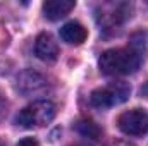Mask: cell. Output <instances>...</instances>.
I'll list each match as a JSON object with an SVG mask.
<instances>
[{
    "mask_svg": "<svg viewBox=\"0 0 148 146\" xmlns=\"http://www.w3.org/2000/svg\"><path fill=\"white\" fill-rule=\"evenodd\" d=\"M74 5L73 0H48L43 3V14L50 21H59L73 10Z\"/></svg>",
    "mask_w": 148,
    "mask_h": 146,
    "instance_id": "cell-7",
    "label": "cell"
},
{
    "mask_svg": "<svg viewBox=\"0 0 148 146\" xmlns=\"http://www.w3.org/2000/svg\"><path fill=\"white\" fill-rule=\"evenodd\" d=\"M35 53L43 62H53L59 57V45L48 33H40L35 41Z\"/></svg>",
    "mask_w": 148,
    "mask_h": 146,
    "instance_id": "cell-6",
    "label": "cell"
},
{
    "mask_svg": "<svg viewBox=\"0 0 148 146\" xmlns=\"http://www.w3.org/2000/svg\"><path fill=\"white\" fill-rule=\"evenodd\" d=\"M88 36L86 33V28L77 23V21H71V23H66L62 28H60V38L69 43V45H81Z\"/></svg>",
    "mask_w": 148,
    "mask_h": 146,
    "instance_id": "cell-8",
    "label": "cell"
},
{
    "mask_svg": "<svg viewBox=\"0 0 148 146\" xmlns=\"http://www.w3.org/2000/svg\"><path fill=\"white\" fill-rule=\"evenodd\" d=\"M74 129H76L81 136L90 138V139H98L100 134H102L100 127H98L93 120H90V119H81V120H77V122L74 124Z\"/></svg>",
    "mask_w": 148,
    "mask_h": 146,
    "instance_id": "cell-9",
    "label": "cell"
},
{
    "mask_svg": "<svg viewBox=\"0 0 148 146\" xmlns=\"http://www.w3.org/2000/svg\"><path fill=\"white\" fill-rule=\"evenodd\" d=\"M17 146H38V141L35 138H24L17 143Z\"/></svg>",
    "mask_w": 148,
    "mask_h": 146,
    "instance_id": "cell-11",
    "label": "cell"
},
{
    "mask_svg": "<svg viewBox=\"0 0 148 146\" xmlns=\"http://www.w3.org/2000/svg\"><path fill=\"white\" fill-rule=\"evenodd\" d=\"M55 105L48 100H36L21 110L16 117V122L26 129H36L50 124L55 117Z\"/></svg>",
    "mask_w": 148,
    "mask_h": 146,
    "instance_id": "cell-2",
    "label": "cell"
},
{
    "mask_svg": "<svg viewBox=\"0 0 148 146\" xmlns=\"http://www.w3.org/2000/svg\"><path fill=\"white\" fill-rule=\"evenodd\" d=\"M141 60H143V55L134 46L112 48L102 53L98 65H100V71L107 76H127L138 71V67L141 65Z\"/></svg>",
    "mask_w": 148,
    "mask_h": 146,
    "instance_id": "cell-1",
    "label": "cell"
},
{
    "mask_svg": "<svg viewBox=\"0 0 148 146\" xmlns=\"http://www.w3.org/2000/svg\"><path fill=\"white\" fill-rule=\"evenodd\" d=\"M5 113H7V100L2 95V91H0V120H3Z\"/></svg>",
    "mask_w": 148,
    "mask_h": 146,
    "instance_id": "cell-10",
    "label": "cell"
},
{
    "mask_svg": "<svg viewBox=\"0 0 148 146\" xmlns=\"http://www.w3.org/2000/svg\"><path fill=\"white\" fill-rule=\"evenodd\" d=\"M129 95H131V86L124 81H115V83H110L109 86L95 89L90 96V102L95 108L105 110L119 103H124L129 98Z\"/></svg>",
    "mask_w": 148,
    "mask_h": 146,
    "instance_id": "cell-3",
    "label": "cell"
},
{
    "mask_svg": "<svg viewBox=\"0 0 148 146\" xmlns=\"http://www.w3.org/2000/svg\"><path fill=\"white\" fill-rule=\"evenodd\" d=\"M16 88L24 96H38V95H45L48 91V83L40 72L28 69L17 76Z\"/></svg>",
    "mask_w": 148,
    "mask_h": 146,
    "instance_id": "cell-5",
    "label": "cell"
},
{
    "mask_svg": "<svg viewBox=\"0 0 148 146\" xmlns=\"http://www.w3.org/2000/svg\"><path fill=\"white\" fill-rule=\"evenodd\" d=\"M117 126L127 136H143L148 132V113L141 108L126 110L119 115Z\"/></svg>",
    "mask_w": 148,
    "mask_h": 146,
    "instance_id": "cell-4",
    "label": "cell"
}]
</instances>
